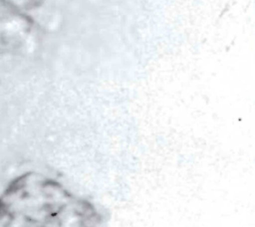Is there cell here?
<instances>
[{"label": "cell", "mask_w": 255, "mask_h": 227, "mask_svg": "<svg viewBox=\"0 0 255 227\" xmlns=\"http://www.w3.org/2000/svg\"><path fill=\"white\" fill-rule=\"evenodd\" d=\"M89 200L38 171L14 177L0 192V227H103Z\"/></svg>", "instance_id": "6da1fadb"}]
</instances>
